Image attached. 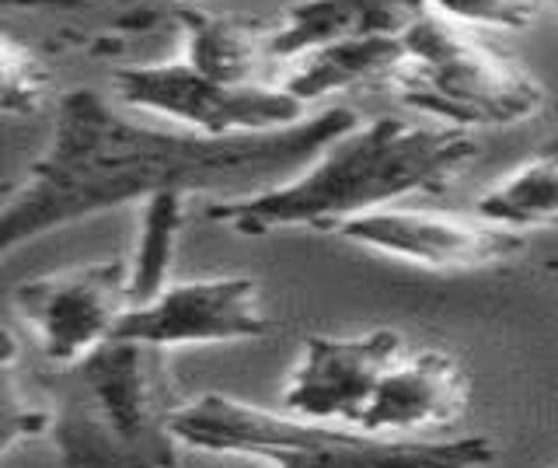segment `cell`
Instances as JSON below:
<instances>
[{"label": "cell", "mask_w": 558, "mask_h": 468, "mask_svg": "<svg viewBox=\"0 0 558 468\" xmlns=\"http://www.w3.org/2000/svg\"><path fill=\"white\" fill-rule=\"evenodd\" d=\"M360 116L331 106L283 130L244 136H203L133 123L92 88L66 92L43 158L4 203L0 249L17 252L52 228L116 211L157 193H266L296 179L322 158Z\"/></svg>", "instance_id": "1"}, {"label": "cell", "mask_w": 558, "mask_h": 468, "mask_svg": "<svg viewBox=\"0 0 558 468\" xmlns=\"http://www.w3.org/2000/svg\"><path fill=\"white\" fill-rule=\"evenodd\" d=\"M478 158L471 130L447 123L412 127L380 116L349 130L301 176L266 193L214 200L206 217L238 235L314 228L336 235L339 224L395 206L405 196H440Z\"/></svg>", "instance_id": "2"}, {"label": "cell", "mask_w": 558, "mask_h": 468, "mask_svg": "<svg viewBox=\"0 0 558 468\" xmlns=\"http://www.w3.org/2000/svg\"><path fill=\"white\" fill-rule=\"evenodd\" d=\"M179 409L171 350L112 336L66 363L49 433L66 468H182Z\"/></svg>", "instance_id": "3"}, {"label": "cell", "mask_w": 558, "mask_h": 468, "mask_svg": "<svg viewBox=\"0 0 558 468\" xmlns=\"http://www.w3.org/2000/svg\"><path fill=\"white\" fill-rule=\"evenodd\" d=\"M174 433L185 447L258 458L272 468H485L496 458L485 437H384L360 427L296 420L290 412L276 416L227 395L182 403Z\"/></svg>", "instance_id": "4"}, {"label": "cell", "mask_w": 558, "mask_h": 468, "mask_svg": "<svg viewBox=\"0 0 558 468\" xmlns=\"http://www.w3.org/2000/svg\"><path fill=\"white\" fill-rule=\"evenodd\" d=\"M405 43L409 67L395 95L447 127H517L545 106V84L475 28L429 11Z\"/></svg>", "instance_id": "5"}, {"label": "cell", "mask_w": 558, "mask_h": 468, "mask_svg": "<svg viewBox=\"0 0 558 468\" xmlns=\"http://www.w3.org/2000/svg\"><path fill=\"white\" fill-rule=\"evenodd\" d=\"M119 98L130 109L150 112L203 136L269 133L307 119V106L287 88L223 84L199 74L185 60L119 67L112 74Z\"/></svg>", "instance_id": "6"}, {"label": "cell", "mask_w": 558, "mask_h": 468, "mask_svg": "<svg viewBox=\"0 0 558 468\" xmlns=\"http://www.w3.org/2000/svg\"><path fill=\"white\" fill-rule=\"evenodd\" d=\"M130 263L70 266L14 287V308L52 363H77L109 343L130 311Z\"/></svg>", "instance_id": "7"}, {"label": "cell", "mask_w": 558, "mask_h": 468, "mask_svg": "<svg viewBox=\"0 0 558 468\" xmlns=\"http://www.w3.org/2000/svg\"><path fill=\"white\" fill-rule=\"evenodd\" d=\"M342 241L433 273L493 269L527 249V235L485 217H458L415 206H384L336 228Z\"/></svg>", "instance_id": "8"}, {"label": "cell", "mask_w": 558, "mask_h": 468, "mask_svg": "<svg viewBox=\"0 0 558 468\" xmlns=\"http://www.w3.org/2000/svg\"><path fill=\"white\" fill-rule=\"evenodd\" d=\"M405 357L391 328L363 336H311L283 388V409L296 420L360 427L384 374Z\"/></svg>", "instance_id": "9"}, {"label": "cell", "mask_w": 558, "mask_h": 468, "mask_svg": "<svg viewBox=\"0 0 558 468\" xmlns=\"http://www.w3.org/2000/svg\"><path fill=\"white\" fill-rule=\"evenodd\" d=\"M269 333L272 322L258 304V284L252 276H214V280L168 284L150 304L126 311L116 336L174 350V346L266 339Z\"/></svg>", "instance_id": "10"}, {"label": "cell", "mask_w": 558, "mask_h": 468, "mask_svg": "<svg viewBox=\"0 0 558 468\" xmlns=\"http://www.w3.org/2000/svg\"><path fill=\"white\" fill-rule=\"evenodd\" d=\"M471 403V381L464 368L444 350L401 357L384 374L360 430L384 437H418L426 430L453 427Z\"/></svg>", "instance_id": "11"}, {"label": "cell", "mask_w": 558, "mask_h": 468, "mask_svg": "<svg viewBox=\"0 0 558 468\" xmlns=\"http://www.w3.org/2000/svg\"><path fill=\"white\" fill-rule=\"evenodd\" d=\"M426 14V0H293L266 22V49L269 60L290 63L328 43L405 36Z\"/></svg>", "instance_id": "12"}, {"label": "cell", "mask_w": 558, "mask_h": 468, "mask_svg": "<svg viewBox=\"0 0 558 468\" xmlns=\"http://www.w3.org/2000/svg\"><path fill=\"white\" fill-rule=\"evenodd\" d=\"M405 67H409L405 36L342 39V43L307 49L304 57L290 60V74L279 81V88H287L311 109L314 101L342 92H363V88L395 92Z\"/></svg>", "instance_id": "13"}, {"label": "cell", "mask_w": 558, "mask_h": 468, "mask_svg": "<svg viewBox=\"0 0 558 468\" xmlns=\"http://www.w3.org/2000/svg\"><path fill=\"white\" fill-rule=\"evenodd\" d=\"M185 43V63L223 84H258V63L269 57L266 22L231 19L214 11L174 8Z\"/></svg>", "instance_id": "14"}, {"label": "cell", "mask_w": 558, "mask_h": 468, "mask_svg": "<svg viewBox=\"0 0 558 468\" xmlns=\"http://www.w3.org/2000/svg\"><path fill=\"white\" fill-rule=\"evenodd\" d=\"M478 217L523 235L558 228V133L527 165L488 189L478 200Z\"/></svg>", "instance_id": "15"}, {"label": "cell", "mask_w": 558, "mask_h": 468, "mask_svg": "<svg viewBox=\"0 0 558 468\" xmlns=\"http://www.w3.org/2000/svg\"><path fill=\"white\" fill-rule=\"evenodd\" d=\"M182 193H157L144 200V217H140V245L130 259V311L150 304L157 293L168 287V266L174 252V238L185 220Z\"/></svg>", "instance_id": "16"}, {"label": "cell", "mask_w": 558, "mask_h": 468, "mask_svg": "<svg viewBox=\"0 0 558 468\" xmlns=\"http://www.w3.org/2000/svg\"><path fill=\"white\" fill-rule=\"evenodd\" d=\"M8 11H63L74 19H92L105 36H150L161 28H179V14H165L150 0H4Z\"/></svg>", "instance_id": "17"}, {"label": "cell", "mask_w": 558, "mask_h": 468, "mask_svg": "<svg viewBox=\"0 0 558 468\" xmlns=\"http://www.w3.org/2000/svg\"><path fill=\"white\" fill-rule=\"evenodd\" d=\"M52 88V71L46 57L14 32L0 43V109L8 119H28L43 112Z\"/></svg>", "instance_id": "18"}, {"label": "cell", "mask_w": 558, "mask_h": 468, "mask_svg": "<svg viewBox=\"0 0 558 468\" xmlns=\"http://www.w3.org/2000/svg\"><path fill=\"white\" fill-rule=\"evenodd\" d=\"M429 11L444 14V19L468 25V28H502V32H520L531 28L545 0H426Z\"/></svg>", "instance_id": "19"}, {"label": "cell", "mask_w": 558, "mask_h": 468, "mask_svg": "<svg viewBox=\"0 0 558 468\" xmlns=\"http://www.w3.org/2000/svg\"><path fill=\"white\" fill-rule=\"evenodd\" d=\"M46 430H52V409L35 406L25 395L22 374H17V343L11 328H4V451Z\"/></svg>", "instance_id": "20"}, {"label": "cell", "mask_w": 558, "mask_h": 468, "mask_svg": "<svg viewBox=\"0 0 558 468\" xmlns=\"http://www.w3.org/2000/svg\"><path fill=\"white\" fill-rule=\"evenodd\" d=\"M174 8H189V11H203V8H209L214 0H171Z\"/></svg>", "instance_id": "21"}, {"label": "cell", "mask_w": 558, "mask_h": 468, "mask_svg": "<svg viewBox=\"0 0 558 468\" xmlns=\"http://www.w3.org/2000/svg\"><path fill=\"white\" fill-rule=\"evenodd\" d=\"M545 8H548V11H555V14H558V0H545Z\"/></svg>", "instance_id": "22"}, {"label": "cell", "mask_w": 558, "mask_h": 468, "mask_svg": "<svg viewBox=\"0 0 558 468\" xmlns=\"http://www.w3.org/2000/svg\"><path fill=\"white\" fill-rule=\"evenodd\" d=\"M234 468H272V465H266V461H262V465H234Z\"/></svg>", "instance_id": "23"}, {"label": "cell", "mask_w": 558, "mask_h": 468, "mask_svg": "<svg viewBox=\"0 0 558 468\" xmlns=\"http://www.w3.org/2000/svg\"><path fill=\"white\" fill-rule=\"evenodd\" d=\"M548 269H551V273H558V259H548Z\"/></svg>", "instance_id": "24"}]
</instances>
